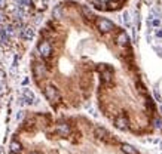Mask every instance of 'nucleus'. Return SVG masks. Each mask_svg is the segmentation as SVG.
<instances>
[{
    "instance_id": "obj_1",
    "label": "nucleus",
    "mask_w": 162,
    "mask_h": 154,
    "mask_svg": "<svg viewBox=\"0 0 162 154\" xmlns=\"http://www.w3.org/2000/svg\"><path fill=\"white\" fill-rule=\"evenodd\" d=\"M94 9L101 12H119L128 5V0H86Z\"/></svg>"
},
{
    "instance_id": "obj_5",
    "label": "nucleus",
    "mask_w": 162,
    "mask_h": 154,
    "mask_svg": "<svg viewBox=\"0 0 162 154\" xmlns=\"http://www.w3.org/2000/svg\"><path fill=\"white\" fill-rule=\"evenodd\" d=\"M31 154H36V153H31Z\"/></svg>"
},
{
    "instance_id": "obj_2",
    "label": "nucleus",
    "mask_w": 162,
    "mask_h": 154,
    "mask_svg": "<svg viewBox=\"0 0 162 154\" xmlns=\"http://www.w3.org/2000/svg\"><path fill=\"white\" fill-rule=\"evenodd\" d=\"M122 151L125 154H139V151H137V148H134L132 145H129V144H122Z\"/></svg>"
},
{
    "instance_id": "obj_4",
    "label": "nucleus",
    "mask_w": 162,
    "mask_h": 154,
    "mask_svg": "<svg viewBox=\"0 0 162 154\" xmlns=\"http://www.w3.org/2000/svg\"><path fill=\"white\" fill-rule=\"evenodd\" d=\"M11 150L13 153H20L21 151V144L18 142V141H12L11 142Z\"/></svg>"
},
{
    "instance_id": "obj_3",
    "label": "nucleus",
    "mask_w": 162,
    "mask_h": 154,
    "mask_svg": "<svg viewBox=\"0 0 162 154\" xmlns=\"http://www.w3.org/2000/svg\"><path fill=\"white\" fill-rule=\"evenodd\" d=\"M58 131L63 133V135H69V133H70V126H69V124H66V123L58 124Z\"/></svg>"
}]
</instances>
